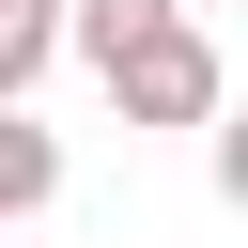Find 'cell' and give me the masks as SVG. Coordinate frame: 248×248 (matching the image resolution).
<instances>
[{
	"mask_svg": "<svg viewBox=\"0 0 248 248\" xmlns=\"http://www.w3.org/2000/svg\"><path fill=\"white\" fill-rule=\"evenodd\" d=\"M78 46V0H0V108H31V78Z\"/></svg>",
	"mask_w": 248,
	"mask_h": 248,
	"instance_id": "7a4b0ae2",
	"label": "cell"
},
{
	"mask_svg": "<svg viewBox=\"0 0 248 248\" xmlns=\"http://www.w3.org/2000/svg\"><path fill=\"white\" fill-rule=\"evenodd\" d=\"M217 202H232V217H248V108H232V124H217Z\"/></svg>",
	"mask_w": 248,
	"mask_h": 248,
	"instance_id": "5b68a950",
	"label": "cell"
},
{
	"mask_svg": "<svg viewBox=\"0 0 248 248\" xmlns=\"http://www.w3.org/2000/svg\"><path fill=\"white\" fill-rule=\"evenodd\" d=\"M186 16H217V0H186Z\"/></svg>",
	"mask_w": 248,
	"mask_h": 248,
	"instance_id": "8992f818",
	"label": "cell"
},
{
	"mask_svg": "<svg viewBox=\"0 0 248 248\" xmlns=\"http://www.w3.org/2000/svg\"><path fill=\"white\" fill-rule=\"evenodd\" d=\"M46 202H62V140L31 108H0V217H46Z\"/></svg>",
	"mask_w": 248,
	"mask_h": 248,
	"instance_id": "3957f363",
	"label": "cell"
},
{
	"mask_svg": "<svg viewBox=\"0 0 248 248\" xmlns=\"http://www.w3.org/2000/svg\"><path fill=\"white\" fill-rule=\"evenodd\" d=\"M170 16H186V0H78V62L108 78V62H124L140 31H170Z\"/></svg>",
	"mask_w": 248,
	"mask_h": 248,
	"instance_id": "277c9868",
	"label": "cell"
},
{
	"mask_svg": "<svg viewBox=\"0 0 248 248\" xmlns=\"http://www.w3.org/2000/svg\"><path fill=\"white\" fill-rule=\"evenodd\" d=\"M93 93H108L124 124H202V140L232 124V78H217V31H202V16H170V31H140V46H124V62L93 78Z\"/></svg>",
	"mask_w": 248,
	"mask_h": 248,
	"instance_id": "6da1fadb",
	"label": "cell"
}]
</instances>
